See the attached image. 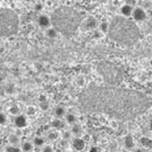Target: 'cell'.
<instances>
[{
	"instance_id": "cell-1",
	"label": "cell",
	"mask_w": 152,
	"mask_h": 152,
	"mask_svg": "<svg viewBox=\"0 0 152 152\" xmlns=\"http://www.w3.org/2000/svg\"><path fill=\"white\" fill-rule=\"evenodd\" d=\"M52 26H54L60 34L69 36L75 34L81 25L82 17L80 12L70 7H60L55 9L51 16Z\"/></svg>"
},
{
	"instance_id": "cell-2",
	"label": "cell",
	"mask_w": 152,
	"mask_h": 152,
	"mask_svg": "<svg viewBox=\"0 0 152 152\" xmlns=\"http://www.w3.org/2000/svg\"><path fill=\"white\" fill-rule=\"evenodd\" d=\"M108 35L112 39L121 44H133L140 36V31L135 22H131L126 17H115L110 22Z\"/></svg>"
},
{
	"instance_id": "cell-3",
	"label": "cell",
	"mask_w": 152,
	"mask_h": 152,
	"mask_svg": "<svg viewBox=\"0 0 152 152\" xmlns=\"http://www.w3.org/2000/svg\"><path fill=\"white\" fill-rule=\"evenodd\" d=\"M19 27V19L12 10L0 9V34L9 36L16 34Z\"/></svg>"
},
{
	"instance_id": "cell-4",
	"label": "cell",
	"mask_w": 152,
	"mask_h": 152,
	"mask_svg": "<svg viewBox=\"0 0 152 152\" xmlns=\"http://www.w3.org/2000/svg\"><path fill=\"white\" fill-rule=\"evenodd\" d=\"M98 19L94 16H88L85 19H82L81 26L85 31H96L98 27Z\"/></svg>"
},
{
	"instance_id": "cell-5",
	"label": "cell",
	"mask_w": 152,
	"mask_h": 152,
	"mask_svg": "<svg viewBox=\"0 0 152 152\" xmlns=\"http://www.w3.org/2000/svg\"><path fill=\"white\" fill-rule=\"evenodd\" d=\"M132 19L135 23H142L147 19V11L142 7H134L132 12Z\"/></svg>"
},
{
	"instance_id": "cell-6",
	"label": "cell",
	"mask_w": 152,
	"mask_h": 152,
	"mask_svg": "<svg viewBox=\"0 0 152 152\" xmlns=\"http://www.w3.org/2000/svg\"><path fill=\"white\" fill-rule=\"evenodd\" d=\"M36 23H37V26L39 28H43L46 29L50 26H52V20H51V16L49 15H45V14H39L36 18Z\"/></svg>"
},
{
	"instance_id": "cell-7",
	"label": "cell",
	"mask_w": 152,
	"mask_h": 152,
	"mask_svg": "<svg viewBox=\"0 0 152 152\" xmlns=\"http://www.w3.org/2000/svg\"><path fill=\"white\" fill-rule=\"evenodd\" d=\"M14 124L16 126L17 129H25L26 126L28 125V121H27V117H26V115H23V114H18L15 116V118H14Z\"/></svg>"
},
{
	"instance_id": "cell-8",
	"label": "cell",
	"mask_w": 152,
	"mask_h": 152,
	"mask_svg": "<svg viewBox=\"0 0 152 152\" xmlns=\"http://www.w3.org/2000/svg\"><path fill=\"white\" fill-rule=\"evenodd\" d=\"M134 7L131 6L130 4H124L120 7V15L122 17H126V18H130L132 17V12H133Z\"/></svg>"
},
{
	"instance_id": "cell-9",
	"label": "cell",
	"mask_w": 152,
	"mask_h": 152,
	"mask_svg": "<svg viewBox=\"0 0 152 152\" xmlns=\"http://www.w3.org/2000/svg\"><path fill=\"white\" fill-rule=\"evenodd\" d=\"M72 148L76 151H82L86 148V141L82 137H80V136H76L72 140Z\"/></svg>"
},
{
	"instance_id": "cell-10",
	"label": "cell",
	"mask_w": 152,
	"mask_h": 152,
	"mask_svg": "<svg viewBox=\"0 0 152 152\" xmlns=\"http://www.w3.org/2000/svg\"><path fill=\"white\" fill-rule=\"evenodd\" d=\"M109 26H110V23L106 22V20H103V22L98 23V27L97 31L100 34H108L109 31Z\"/></svg>"
},
{
	"instance_id": "cell-11",
	"label": "cell",
	"mask_w": 152,
	"mask_h": 152,
	"mask_svg": "<svg viewBox=\"0 0 152 152\" xmlns=\"http://www.w3.org/2000/svg\"><path fill=\"white\" fill-rule=\"evenodd\" d=\"M44 31H45V36L48 38H51V39H54L59 35V32H58V29L54 26H50L49 28H46Z\"/></svg>"
},
{
	"instance_id": "cell-12",
	"label": "cell",
	"mask_w": 152,
	"mask_h": 152,
	"mask_svg": "<svg viewBox=\"0 0 152 152\" xmlns=\"http://www.w3.org/2000/svg\"><path fill=\"white\" fill-rule=\"evenodd\" d=\"M124 147L126 150H133V149H134L135 142H134V139L131 135H127L124 139Z\"/></svg>"
},
{
	"instance_id": "cell-13",
	"label": "cell",
	"mask_w": 152,
	"mask_h": 152,
	"mask_svg": "<svg viewBox=\"0 0 152 152\" xmlns=\"http://www.w3.org/2000/svg\"><path fill=\"white\" fill-rule=\"evenodd\" d=\"M140 144L145 149H152V139L149 136H141L140 137Z\"/></svg>"
},
{
	"instance_id": "cell-14",
	"label": "cell",
	"mask_w": 152,
	"mask_h": 152,
	"mask_svg": "<svg viewBox=\"0 0 152 152\" xmlns=\"http://www.w3.org/2000/svg\"><path fill=\"white\" fill-rule=\"evenodd\" d=\"M52 127L58 131H62L65 127V123L61 120V118H58V117H56L55 120L52 121Z\"/></svg>"
},
{
	"instance_id": "cell-15",
	"label": "cell",
	"mask_w": 152,
	"mask_h": 152,
	"mask_svg": "<svg viewBox=\"0 0 152 152\" xmlns=\"http://www.w3.org/2000/svg\"><path fill=\"white\" fill-rule=\"evenodd\" d=\"M71 133L72 135L75 136H81L83 133H82V126L78 123H75L72 124V127H71Z\"/></svg>"
},
{
	"instance_id": "cell-16",
	"label": "cell",
	"mask_w": 152,
	"mask_h": 152,
	"mask_svg": "<svg viewBox=\"0 0 152 152\" xmlns=\"http://www.w3.org/2000/svg\"><path fill=\"white\" fill-rule=\"evenodd\" d=\"M46 136H48V140H50V141H56L59 139V131L55 130V129L48 131Z\"/></svg>"
},
{
	"instance_id": "cell-17",
	"label": "cell",
	"mask_w": 152,
	"mask_h": 152,
	"mask_svg": "<svg viewBox=\"0 0 152 152\" xmlns=\"http://www.w3.org/2000/svg\"><path fill=\"white\" fill-rule=\"evenodd\" d=\"M20 148H22L23 152H33V150H34V144L29 141H25L22 143V147Z\"/></svg>"
},
{
	"instance_id": "cell-18",
	"label": "cell",
	"mask_w": 152,
	"mask_h": 152,
	"mask_svg": "<svg viewBox=\"0 0 152 152\" xmlns=\"http://www.w3.org/2000/svg\"><path fill=\"white\" fill-rule=\"evenodd\" d=\"M54 114L58 118H62V117H64L65 116L66 112H65L64 107H62V106H56L54 109Z\"/></svg>"
},
{
	"instance_id": "cell-19",
	"label": "cell",
	"mask_w": 152,
	"mask_h": 152,
	"mask_svg": "<svg viewBox=\"0 0 152 152\" xmlns=\"http://www.w3.org/2000/svg\"><path fill=\"white\" fill-rule=\"evenodd\" d=\"M8 142H9L10 144H12V145H16V144H18V143L20 142V139H19L18 134L12 133V134H10V135L8 136Z\"/></svg>"
},
{
	"instance_id": "cell-20",
	"label": "cell",
	"mask_w": 152,
	"mask_h": 152,
	"mask_svg": "<svg viewBox=\"0 0 152 152\" xmlns=\"http://www.w3.org/2000/svg\"><path fill=\"white\" fill-rule=\"evenodd\" d=\"M33 144H34V147H43L45 144V139L42 136H35L33 140Z\"/></svg>"
},
{
	"instance_id": "cell-21",
	"label": "cell",
	"mask_w": 152,
	"mask_h": 152,
	"mask_svg": "<svg viewBox=\"0 0 152 152\" xmlns=\"http://www.w3.org/2000/svg\"><path fill=\"white\" fill-rule=\"evenodd\" d=\"M65 122L68 123V124H75L77 122V116L75 114H72V113H68V114H65Z\"/></svg>"
},
{
	"instance_id": "cell-22",
	"label": "cell",
	"mask_w": 152,
	"mask_h": 152,
	"mask_svg": "<svg viewBox=\"0 0 152 152\" xmlns=\"http://www.w3.org/2000/svg\"><path fill=\"white\" fill-rule=\"evenodd\" d=\"M9 114L12 115V116H16V115L20 114V108L17 106V105H14L9 108Z\"/></svg>"
},
{
	"instance_id": "cell-23",
	"label": "cell",
	"mask_w": 152,
	"mask_h": 152,
	"mask_svg": "<svg viewBox=\"0 0 152 152\" xmlns=\"http://www.w3.org/2000/svg\"><path fill=\"white\" fill-rule=\"evenodd\" d=\"M71 136H72L71 131H63V132L61 133V137H62V140H63V141H68V140H70Z\"/></svg>"
},
{
	"instance_id": "cell-24",
	"label": "cell",
	"mask_w": 152,
	"mask_h": 152,
	"mask_svg": "<svg viewBox=\"0 0 152 152\" xmlns=\"http://www.w3.org/2000/svg\"><path fill=\"white\" fill-rule=\"evenodd\" d=\"M6 151L7 152H23L22 148H18V147H16V145H12V144H10L9 147L6 148Z\"/></svg>"
},
{
	"instance_id": "cell-25",
	"label": "cell",
	"mask_w": 152,
	"mask_h": 152,
	"mask_svg": "<svg viewBox=\"0 0 152 152\" xmlns=\"http://www.w3.org/2000/svg\"><path fill=\"white\" fill-rule=\"evenodd\" d=\"M39 107H41V109L42 110H48V109L50 108V103L49 100L46 99V100H43V102H39Z\"/></svg>"
},
{
	"instance_id": "cell-26",
	"label": "cell",
	"mask_w": 152,
	"mask_h": 152,
	"mask_svg": "<svg viewBox=\"0 0 152 152\" xmlns=\"http://www.w3.org/2000/svg\"><path fill=\"white\" fill-rule=\"evenodd\" d=\"M35 113H36V109H35V107H33V106H28L27 110H26V115L32 116V115H35Z\"/></svg>"
},
{
	"instance_id": "cell-27",
	"label": "cell",
	"mask_w": 152,
	"mask_h": 152,
	"mask_svg": "<svg viewBox=\"0 0 152 152\" xmlns=\"http://www.w3.org/2000/svg\"><path fill=\"white\" fill-rule=\"evenodd\" d=\"M6 122H7V116H6L4 113H1V112H0V124L4 125Z\"/></svg>"
},
{
	"instance_id": "cell-28",
	"label": "cell",
	"mask_w": 152,
	"mask_h": 152,
	"mask_svg": "<svg viewBox=\"0 0 152 152\" xmlns=\"http://www.w3.org/2000/svg\"><path fill=\"white\" fill-rule=\"evenodd\" d=\"M42 152H54V150H53V148L51 147V145H43Z\"/></svg>"
},
{
	"instance_id": "cell-29",
	"label": "cell",
	"mask_w": 152,
	"mask_h": 152,
	"mask_svg": "<svg viewBox=\"0 0 152 152\" xmlns=\"http://www.w3.org/2000/svg\"><path fill=\"white\" fill-rule=\"evenodd\" d=\"M34 9H35V11H37V12H41V11L43 10V5L42 4H36L35 7H34Z\"/></svg>"
},
{
	"instance_id": "cell-30",
	"label": "cell",
	"mask_w": 152,
	"mask_h": 152,
	"mask_svg": "<svg viewBox=\"0 0 152 152\" xmlns=\"http://www.w3.org/2000/svg\"><path fill=\"white\" fill-rule=\"evenodd\" d=\"M89 152H100V149H99L98 147L92 145V147L89 148Z\"/></svg>"
},
{
	"instance_id": "cell-31",
	"label": "cell",
	"mask_w": 152,
	"mask_h": 152,
	"mask_svg": "<svg viewBox=\"0 0 152 152\" xmlns=\"http://www.w3.org/2000/svg\"><path fill=\"white\" fill-rule=\"evenodd\" d=\"M46 99H48V98L45 97L44 95H41V96L38 97V102H43V100H46Z\"/></svg>"
},
{
	"instance_id": "cell-32",
	"label": "cell",
	"mask_w": 152,
	"mask_h": 152,
	"mask_svg": "<svg viewBox=\"0 0 152 152\" xmlns=\"http://www.w3.org/2000/svg\"><path fill=\"white\" fill-rule=\"evenodd\" d=\"M82 139H83V140H85V141L87 142V141H89V139H90V136L88 135V134H86V135L83 136V137H82Z\"/></svg>"
},
{
	"instance_id": "cell-33",
	"label": "cell",
	"mask_w": 152,
	"mask_h": 152,
	"mask_svg": "<svg viewBox=\"0 0 152 152\" xmlns=\"http://www.w3.org/2000/svg\"><path fill=\"white\" fill-rule=\"evenodd\" d=\"M112 126H114V127H117V124H116V122H113V123H112Z\"/></svg>"
},
{
	"instance_id": "cell-34",
	"label": "cell",
	"mask_w": 152,
	"mask_h": 152,
	"mask_svg": "<svg viewBox=\"0 0 152 152\" xmlns=\"http://www.w3.org/2000/svg\"><path fill=\"white\" fill-rule=\"evenodd\" d=\"M134 152H144V151H143V150H141V149H136Z\"/></svg>"
},
{
	"instance_id": "cell-35",
	"label": "cell",
	"mask_w": 152,
	"mask_h": 152,
	"mask_svg": "<svg viewBox=\"0 0 152 152\" xmlns=\"http://www.w3.org/2000/svg\"><path fill=\"white\" fill-rule=\"evenodd\" d=\"M0 135H1V132H0Z\"/></svg>"
},
{
	"instance_id": "cell-36",
	"label": "cell",
	"mask_w": 152,
	"mask_h": 152,
	"mask_svg": "<svg viewBox=\"0 0 152 152\" xmlns=\"http://www.w3.org/2000/svg\"><path fill=\"white\" fill-rule=\"evenodd\" d=\"M0 152H1V150H0Z\"/></svg>"
}]
</instances>
